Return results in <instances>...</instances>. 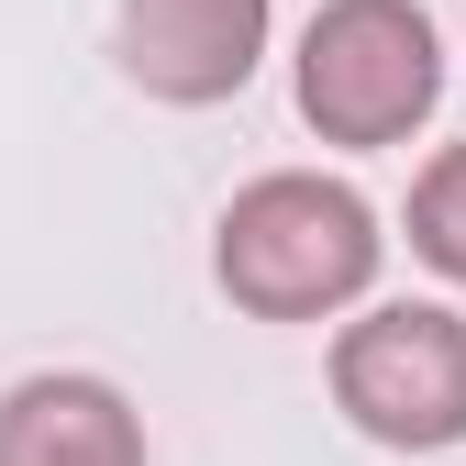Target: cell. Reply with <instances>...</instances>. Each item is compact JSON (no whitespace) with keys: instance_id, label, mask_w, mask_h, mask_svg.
I'll return each mask as SVG.
<instances>
[{"instance_id":"obj_1","label":"cell","mask_w":466,"mask_h":466,"mask_svg":"<svg viewBox=\"0 0 466 466\" xmlns=\"http://www.w3.org/2000/svg\"><path fill=\"white\" fill-rule=\"evenodd\" d=\"M378 200L322 167H267L211 222V278L245 322H333L378 289Z\"/></svg>"},{"instance_id":"obj_2","label":"cell","mask_w":466,"mask_h":466,"mask_svg":"<svg viewBox=\"0 0 466 466\" xmlns=\"http://www.w3.org/2000/svg\"><path fill=\"white\" fill-rule=\"evenodd\" d=\"M289 100L322 145H400L444 100V34L422 0H322L289 56Z\"/></svg>"},{"instance_id":"obj_3","label":"cell","mask_w":466,"mask_h":466,"mask_svg":"<svg viewBox=\"0 0 466 466\" xmlns=\"http://www.w3.org/2000/svg\"><path fill=\"white\" fill-rule=\"evenodd\" d=\"M333 411L389 455L466 444V311L444 300H378L333 333Z\"/></svg>"},{"instance_id":"obj_4","label":"cell","mask_w":466,"mask_h":466,"mask_svg":"<svg viewBox=\"0 0 466 466\" xmlns=\"http://www.w3.org/2000/svg\"><path fill=\"white\" fill-rule=\"evenodd\" d=\"M267 34H278V0H123L111 12V56L123 78L167 111H211L267 67Z\"/></svg>"},{"instance_id":"obj_5","label":"cell","mask_w":466,"mask_h":466,"mask_svg":"<svg viewBox=\"0 0 466 466\" xmlns=\"http://www.w3.org/2000/svg\"><path fill=\"white\" fill-rule=\"evenodd\" d=\"M0 466H145V411L89 367L0 389Z\"/></svg>"},{"instance_id":"obj_6","label":"cell","mask_w":466,"mask_h":466,"mask_svg":"<svg viewBox=\"0 0 466 466\" xmlns=\"http://www.w3.org/2000/svg\"><path fill=\"white\" fill-rule=\"evenodd\" d=\"M400 222H411V256L466 289V145H444L422 178H411V211H400Z\"/></svg>"}]
</instances>
